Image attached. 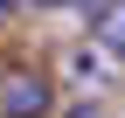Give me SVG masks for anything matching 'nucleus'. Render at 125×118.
I'll list each match as a JSON object with an SVG mask.
<instances>
[{
	"label": "nucleus",
	"mask_w": 125,
	"mask_h": 118,
	"mask_svg": "<svg viewBox=\"0 0 125 118\" xmlns=\"http://www.w3.org/2000/svg\"><path fill=\"white\" fill-rule=\"evenodd\" d=\"M0 118H56V83L42 77V69L0 77Z\"/></svg>",
	"instance_id": "nucleus-1"
},
{
	"label": "nucleus",
	"mask_w": 125,
	"mask_h": 118,
	"mask_svg": "<svg viewBox=\"0 0 125 118\" xmlns=\"http://www.w3.org/2000/svg\"><path fill=\"white\" fill-rule=\"evenodd\" d=\"M83 21H90V42L97 49H125V0H90Z\"/></svg>",
	"instance_id": "nucleus-2"
},
{
	"label": "nucleus",
	"mask_w": 125,
	"mask_h": 118,
	"mask_svg": "<svg viewBox=\"0 0 125 118\" xmlns=\"http://www.w3.org/2000/svg\"><path fill=\"white\" fill-rule=\"evenodd\" d=\"M28 7H42V14H56V7H90V0H28Z\"/></svg>",
	"instance_id": "nucleus-3"
},
{
	"label": "nucleus",
	"mask_w": 125,
	"mask_h": 118,
	"mask_svg": "<svg viewBox=\"0 0 125 118\" xmlns=\"http://www.w3.org/2000/svg\"><path fill=\"white\" fill-rule=\"evenodd\" d=\"M62 118H104V104H70Z\"/></svg>",
	"instance_id": "nucleus-4"
}]
</instances>
